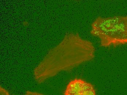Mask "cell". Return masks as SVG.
I'll use <instances>...</instances> for the list:
<instances>
[{
    "label": "cell",
    "mask_w": 127,
    "mask_h": 95,
    "mask_svg": "<svg viewBox=\"0 0 127 95\" xmlns=\"http://www.w3.org/2000/svg\"><path fill=\"white\" fill-rule=\"evenodd\" d=\"M90 33L104 47L127 44V16L98 17L91 24Z\"/></svg>",
    "instance_id": "2"
},
{
    "label": "cell",
    "mask_w": 127,
    "mask_h": 95,
    "mask_svg": "<svg viewBox=\"0 0 127 95\" xmlns=\"http://www.w3.org/2000/svg\"><path fill=\"white\" fill-rule=\"evenodd\" d=\"M95 51L90 41L84 39L77 33H67L35 68V80L41 84L62 72L71 71L93 60Z\"/></svg>",
    "instance_id": "1"
},
{
    "label": "cell",
    "mask_w": 127,
    "mask_h": 95,
    "mask_svg": "<svg viewBox=\"0 0 127 95\" xmlns=\"http://www.w3.org/2000/svg\"><path fill=\"white\" fill-rule=\"evenodd\" d=\"M96 90L94 86L80 78L70 81L66 86L64 95H96Z\"/></svg>",
    "instance_id": "3"
}]
</instances>
